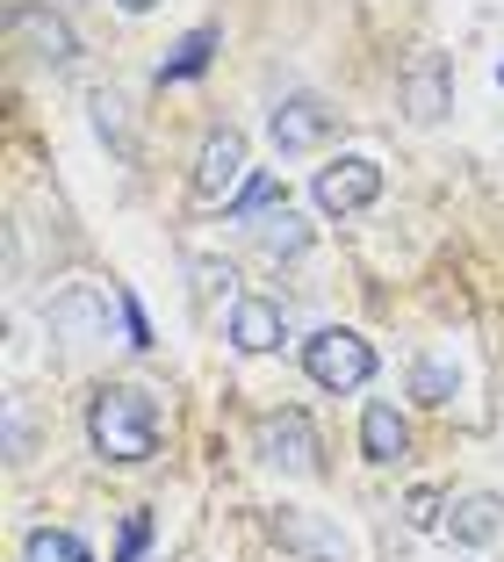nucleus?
Here are the masks:
<instances>
[{"label":"nucleus","mask_w":504,"mask_h":562,"mask_svg":"<svg viewBox=\"0 0 504 562\" xmlns=\"http://www.w3.org/2000/svg\"><path fill=\"white\" fill-rule=\"evenodd\" d=\"M87 440H94L101 462H152L159 454V397L137 390V382H101L94 404H87Z\"/></svg>","instance_id":"nucleus-1"},{"label":"nucleus","mask_w":504,"mask_h":562,"mask_svg":"<svg viewBox=\"0 0 504 562\" xmlns=\"http://www.w3.org/2000/svg\"><path fill=\"white\" fill-rule=\"evenodd\" d=\"M303 375L317 382V390L354 397V390L374 382V347L360 339V331H346V325H325V331H310V339H303Z\"/></svg>","instance_id":"nucleus-2"},{"label":"nucleus","mask_w":504,"mask_h":562,"mask_svg":"<svg viewBox=\"0 0 504 562\" xmlns=\"http://www.w3.org/2000/svg\"><path fill=\"white\" fill-rule=\"evenodd\" d=\"M253 447H260L275 469H289V476H317V454H325V440H317V426H310V412H267L260 432H253Z\"/></svg>","instance_id":"nucleus-3"},{"label":"nucleus","mask_w":504,"mask_h":562,"mask_svg":"<svg viewBox=\"0 0 504 562\" xmlns=\"http://www.w3.org/2000/svg\"><path fill=\"white\" fill-rule=\"evenodd\" d=\"M310 195H317L325 216H354V210H368V202L382 195V166H374L368 151H346V159H332L325 173L310 181Z\"/></svg>","instance_id":"nucleus-4"},{"label":"nucleus","mask_w":504,"mask_h":562,"mask_svg":"<svg viewBox=\"0 0 504 562\" xmlns=\"http://www.w3.org/2000/svg\"><path fill=\"white\" fill-rule=\"evenodd\" d=\"M339 131V109H325L317 94H289L267 116V137H275V151H310V145H325V137Z\"/></svg>","instance_id":"nucleus-5"},{"label":"nucleus","mask_w":504,"mask_h":562,"mask_svg":"<svg viewBox=\"0 0 504 562\" xmlns=\"http://www.w3.org/2000/svg\"><path fill=\"white\" fill-rule=\"evenodd\" d=\"M245 181V137L238 131H210L202 137V159H195V195L202 202H231Z\"/></svg>","instance_id":"nucleus-6"},{"label":"nucleus","mask_w":504,"mask_h":562,"mask_svg":"<svg viewBox=\"0 0 504 562\" xmlns=\"http://www.w3.org/2000/svg\"><path fill=\"white\" fill-rule=\"evenodd\" d=\"M224 331H231V347H238V353H275L281 339H289V311L267 303V296H238Z\"/></svg>","instance_id":"nucleus-7"},{"label":"nucleus","mask_w":504,"mask_h":562,"mask_svg":"<svg viewBox=\"0 0 504 562\" xmlns=\"http://www.w3.org/2000/svg\"><path fill=\"white\" fill-rule=\"evenodd\" d=\"M360 454H368L374 469H390V462H404V454H411V426H404L396 404L374 397L368 412H360Z\"/></svg>","instance_id":"nucleus-8"},{"label":"nucleus","mask_w":504,"mask_h":562,"mask_svg":"<svg viewBox=\"0 0 504 562\" xmlns=\"http://www.w3.org/2000/svg\"><path fill=\"white\" fill-rule=\"evenodd\" d=\"M447 533H455L461 548H490L504 533V497H461V505H447Z\"/></svg>","instance_id":"nucleus-9"},{"label":"nucleus","mask_w":504,"mask_h":562,"mask_svg":"<svg viewBox=\"0 0 504 562\" xmlns=\"http://www.w3.org/2000/svg\"><path fill=\"white\" fill-rule=\"evenodd\" d=\"M8 30H15V36H30V44H36V58H51V66H66L72 50H80V44H72V30H66L58 15H51V8H15V15H8Z\"/></svg>","instance_id":"nucleus-10"},{"label":"nucleus","mask_w":504,"mask_h":562,"mask_svg":"<svg viewBox=\"0 0 504 562\" xmlns=\"http://www.w3.org/2000/svg\"><path fill=\"white\" fill-rule=\"evenodd\" d=\"M404 101H411V116L418 123H433V116H447V66H439L433 50H425L418 66L404 72Z\"/></svg>","instance_id":"nucleus-11"},{"label":"nucleus","mask_w":504,"mask_h":562,"mask_svg":"<svg viewBox=\"0 0 504 562\" xmlns=\"http://www.w3.org/2000/svg\"><path fill=\"white\" fill-rule=\"evenodd\" d=\"M275 533H281L289 548H303V555H317V562H346V555H354V548H346V533L317 527V519H303V513H281Z\"/></svg>","instance_id":"nucleus-12"},{"label":"nucleus","mask_w":504,"mask_h":562,"mask_svg":"<svg viewBox=\"0 0 504 562\" xmlns=\"http://www.w3.org/2000/svg\"><path fill=\"white\" fill-rule=\"evenodd\" d=\"M210 58H216V30H188L173 44V58H159V87H173V80H195V72H210Z\"/></svg>","instance_id":"nucleus-13"},{"label":"nucleus","mask_w":504,"mask_h":562,"mask_svg":"<svg viewBox=\"0 0 504 562\" xmlns=\"http://www.w3.org/2000/svg\"><path fill=\"white\" fill-rule=\"evenodd\" d=\"M253 232H260V252H267V260H295V252L310 246V232H303V216H295L289 202H281V210H267L260 224H253Z\"/></svg>","instance_id":"nucleus-14"},{"label":"nucleus","mask_w":504,"mask_h":562,"mask_svg":"<svg viewBox=\"0 0 504 562\" xmlns=\"http://www.w3.org/2000/svg\"><path fill=\"white\" fill-rule=\"evenodd\" d=\"M22 562H94V548L66 527H36L30 541H22Z\"/></svg>","instance_id":"nucleus-15"},{"label":"nucleus","mask_w":504,"mask_h":562,"mask_svg":"<svg viewBox=\"0 0 504 562\" xmlns=\"http://www.w3.org/2000/svg\"><path fill=\"white\" fill-rule=\"evenodd\" d=\"M281 202H289V195H281V181H267V173H253V181H245L238 195L224 202V210H231V216H260V210H281Z\"/></svg>","instance_id":"nucleus-16"},{"label":"nucleus","mask_w":504,"mask_h":562,"mask_svg":"<svg viewBox=\"0 0 504 562\" xmlns=\"http://www.w3.org/2000/svg\"><path fill=\"white\" fill-rule=\"evenodd\" d=\"M152 548V513H123V533H115V562H145Z\"/></svg>","instance_id":"nucleus-17"},{"label":"nucleus","mask_w":504,"mask_h":562,"mask_svg":"<svg viewBox=\"0 0 504 562\" xmlns=\"http://www.w3.org/2000/svg\"><path fill=\"white\" fill-rule=\"evenodd\" d=\"M411 390H418V404H447V397H455V368H439V361H418V375H411Z\"/></svg>","instance_id":"nucleus-18"},{"label":"nucleus","mask_w":504,"mask_h":562,"mask_svg":"<svg viewBox=\"0 0 504 562\" xmlns=\"http://www.w3.org/2000/svg\"><path fill=\"white\" fill-rule=\"evenodd\" d=\"M404 513H411V527H439V513H447V497H439V491H425V483H418Z\"/></svg>","instance_id":"nucleus-19"},{"label":"nucleus","mask_w":504,"mask_h":562,"mask_svg":"<svg viewBox=\"0 0 504 562\" xmlns=\"http://www.w3.org/2000/svg\"><path fill=\"white\" fill-rule=\"evenodd\" d=\"M115 311H123V331H131V347H152V317L137 311V296H131V289L115 296Z\"/></svg>","instance_id":"nucleus-20"},{"label":"nucleus","mask_w":504,"mask_h":562,"mask_svg":"<svg viewBox=\"0 0 504 562\" xmlns=\"http://www.w3.org/2000/svg\"><path fill=\"white\" fill-rule=\"evenodd\" d=\"M195 281L210 289V296H216V289L231 296V281H238V274H231V267H216V260H195Z\"/></svg>","instance_id":"nucleus-21"},{"label":"nucleus","mask_w":504,"mask_h":562,"mask_svg":"<svg viewBox=\"0 0 504 562\" xmlns=\"http://www.w3.org/2000/svg\"><path fill=\"white\" fill-rule=\"evenodd\" d=\"M115 8H131V15H145V8H159V0H115Z\"/></svg>","instance_id":"nucleus-22"}]
</instances>
